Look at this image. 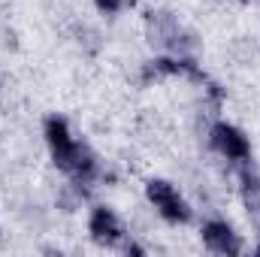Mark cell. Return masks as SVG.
I'll return each mask as SVG.
<instances>
[{
  "label": "cell",
  "mask_w": 260,
  "mask_h": 257,
  "mask_svg": "<svg viewBox=\"0 0 260 257\" xmlns=\"http://www.w3.org/2000/svg\"><path fill=\"white\" fill-rule=\"evenodd\" d=\"M148 200H151V206L167 218V221H176V224H185L188 218H191V209H188V203L182 200V194L176 191L170 182H160V179H154V182H148Z\"/></svg>",
  "instance_id": "obj_2"
},
{
  "label": "cell",
  "mask_w": 260,
  "mask_h": 257,
  "mask_svg": "<svg viewBox=\"0 0 260 257\" xmlns=\"http://www.w3.org/2000/svg\"><path fill=\"white\" fill-rule=\"evenodd\" d=\"M46 142H49V148H52V157H55V164L64 170L67 176H73V179H91V173H94V157H91V151L82 145V142H76L73 136H70V127H67L64 118H49L46 121Z\"/></svg>",
  "instance_id": "obj_1"
},
{
  "label": "cell",
  "mask_w": 260,
  "mask_h": 257,
  "mask_svg": "<svg viewBox=\"0 0 260 257\" xmlns=\"http://www.w3.org/2000/svg\"><path fill=\"white\" fill-rule=\"evenodd\" d=\"M91 236L100 245H118L124 239V227H121V221L115 218L112 209H94V215H91Z\"/></svg>",
  "instance_id": "obj_4"
},
{
  "label": "cell",
  "mask_w": 260,
  "mask_h": 257,
  "mask_svg": "<svg viewBox=\"0 0 260 257\" xmlns=\"http://www.w3.org/2000/svg\"><path fill=\"white\" fill-rule=\"evenodd\" d=\"M203 239H206V245H209L212 251H218V254H239V251H242L239 236H236L227 224H221V221L206 224V227H203Z\"/></svg>",
  "instance_id": "obj_5"
},
{
  "label": "cell",
  "mask_w": 260,
  "mask_h": 257,
  "mask_svg": "<svg viewBox=\"0 0 260 257\" xmlns=\"http://www.w3.org/2000/svg\"><path fill=\"white\" fill-rule=\"evenodd\" d=\"M97 3V9H103V12H118L121 9V0H94Z\"/></svg>",
  "instance_id": "obj_6"
},
{
  "label": "cell",
  "mask_w": 260,
  "mask_h": 257,
  "mask_svg": "<svg viewBox=\"0 0 260 257\" xmlns=\"http://www.w3.org/2000/svg\"><path fill=\"white\" fill-rule=\"evenodd\" d=\"M212 145L224 157H230V160H248V151H251L248 139L236 127H230V124H218V127L212 130Z\"/></svg>",
  "instance_id": "obj_3"
}]
</instances>
